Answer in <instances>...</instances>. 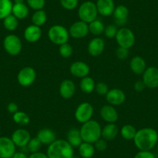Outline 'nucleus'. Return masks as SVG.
Instances as JSON below:
<instances>
[{
	"instance_id": "nucleus-48",
	"label": "nucleus",
	"mask_w": 158,
	"mask_h": 158,
	"mask_svg": "<svg viewBox=\"0 0 158 158\" xmlns=\"http://www.w3.org/2000/svg\"><path fill=\"white\" fill-rule=\"evenodd\" d=\"M14 3H24V0H13Z\"/></svg>"
},
{
	"instance_id": "nucleus-30",
	"label": "nucleus",
	"mask_w": 158,
	"mask_h": 158,
	"mask_svg": "<svg viewBox=\"0 0 158 158\" xmlns=\"http://www.w3.org/2000/svg\"><path fill=\"white\" fill-rule=\"evenodd\" d=\"M32 23L33 25H36L37 27H41L44 26L47 22L48 16H47L46 12L44 10H40L35 11L32 16Z\"/></svg>"
},
{
	"instance_id": "nucleus-40",
	"label": "nucleus",
	"mask_w": 158,
	"mask_h": 158,
	"mask_svg": "<svg viewBox=\"0 0 158 158\" xmlns=\"http://www.w3.org/2000/svg\"><path fill=\"white\" fill-rule=\"evenodd\" d=\"M95 90L98 95H106L108 93L109 89L107 84H106L104 82H98V84H95Z\"/></svg>"
},
{
	"instance_id": "nucleus-16",
	"label": "nucleus",
	"mask_w": 158,
	"mask_h": 158,
	"mask_svg": "<svg viewBox=\"0 0 158 158\" xmlns=\"http://www.w3.org/2000/svg\"><path fill=\"white\" fill-rule=\"evenodd\" d=\"M105 50V42L101 37L93 38L89 41L88 45V52L92 57H98Z\"/></svg>"
},
{
	"instance_id": "nucleus-2",
	"label": "nucleus",
	"mask_w": 158,
	"mask_h": 158,
	"mask_svg": "<svg viewBox=\"0 0 158 158\" xmlns=\"http://www.w3.org/2000/svg\"><path fill=\"white\" fill-rule=\"evenodd\" d=\"M48 158H71L74 156V147L65 139H56L48 146Z\"/></svg>"
},
{
	"instance_id": "nucleus-11",
	"label": "nucleus",
	"mask_w": 158,
	"mask_h": 158,
	"mask_svg": "<svg viewBox=\"0 0 158 158\" xmlns=\"http://www.w3.org/2000/svg\"><path fill=\"white\" fill-rule=\"evenodd\" d=\"M143 81L146 87L156 89L158 87V68L156 67L147 68L143 74Z\"/></svg>"
},
{
	"instance_id": "nucleus-14",
	"label": "nucleus",
	"mask_w": 158,
	"mask_h": 158,
	"mask_svg": "<svg viewBox=\"0 0 158 158\" xmlns=\"http://www.w3.org/2000/svg\"><path fill=\"white\" fill-rule=\"evenodd\" d=\"M106 101L112 106L122 105L126 100V95L123 90L119 89H112L109 90L106 95Z\"/></svg>"
},
{
	"instance_id": "nucleus-35",
	"label": "nucleus",
	"mask_w": 158,
	"mask_h": 158,
	"mask_svg": "<svg viewBox=\"0 0 158 158\" xmlns=\"http://www.w3.org/2000/svg\"><path fill=\"white\" fill-rule=\"evenodd\" d=\"M42 145L41 142L39 140L37 137L31 138L30 140L29 141L28 144H27V148L30 153H36V152H39L40 148H41Z\"/></svg>"
},
{
	"instance_id": "nucleus-21",
	"label": "nucleus",
	"mask_w": 158,
	"mask_h": 158,
	"mask_svg": "<svg viewBox=\"0 0 158 158\" xmlns=\"http://www.w3.org/2000/svg\"><path fill=\"white\" fill-rule=\"evenodd\" d=\"M113 16L117 26H123L126 24L129 16V9L124 5H118L115 8Z\"/></svg>"
},
{
	"instance_id": "nucleus-8",
	"label": "nucleus",
	"mask_w": 158,
	"mask_h": 158,
	"mask_svg": "<svg viewBox=\"0 0 158 158\" xmlns=\"http://www.w3.org/2000/svg\"><path fill=\"white\" fill-rule=\"evenodd\" d=\"M94 113V108L91 103L84 102L79 104L74 112L75 119L80 123L83 124L91 120Z\"/></svg>"
},
{
	"instance_id": "nucleus-7",
	"label": "nucleus",
	"mask_w": 158,
	"mask_h": 158,
	"mask_svg": "<svg viewBox=\"0 0 158 158\" xmlns=\"http://www.w3.org/2000/svg\"><path fill=\"white\" fill-rule=\"evenodd\" d=\"M3 48L7 54L17 56L22 51L23 44L20 38L15 34L7 35L3 40Z\"/></svg>"
},
{
	"instance_id": "nucleus-12",
	"label": "nucleus",
	"mask_w": 158,
	"mask_h": 158,
	"mask_svg": "<svg viewBox=\"0 0 158 158\" xmlns=\"http://www.w3.org/2000/svg\"><path fill=\"white\" fill-rule=\"evenodd\" d=\"M68 32H69L70 36L74 39L84 38L89 33V24L81 20L77 21L70 27Z\"/></svg>"
},
{
	"instance_id": "nucleus-10",
	"label": "nucleus",
	"mask_w": 158,
	"mask_h": 158,
	"mask_svg": "<svg viewBox=\"0 0 158 158\" xmlns=\"http://www.w3.org/2000/svg\"><path fill=\"white\" fill-rule=\"evenodd\" d=\"M16 145L11 138L7 136L0 137V158H12L16 153Z\"/></svg>"
},
{
	"instance_id": "nucleus-37",
	"label": "nucleus",
	"mask_w": 158,
	"mask_h": 158,
	"mask_svg": "<svg viewBox=\"0 0 158 158\" xmlns=\"http://www.w3.org/2000/svg\"><path fill=\"white\" fill-rule=\"evenodd\" d=\"M27 6L35 11L43 10L45 6V0H27Z\"/></svg>"
},
{
	"instance_id": "nucleus-39",
	"label": "nucleus",
	"mask_w": 158,
	"mask_h": 158,
	"mask_svg": "<svg viewBox=\"0 0 158 158\" xmlns=\"http://www.w3.org/2000/svg\"><path fill=\"white\" fill-rule=\"evenodd\" d=\"M117 32H118V28H117L116 25L111 24V25H109L106 27H105L104 33L106 37L108 38L112 39V38L115 37Z\"/></svg>"
},
{
	"instance_id": "nucleus-24",
	"label": "nucleus",
	"mask_w": 158,
	"mask_h": 158,
	"mask_svg": "<svg viewBox=\"0 0 158 158\" xmlns=\"http://www.w3.org/2000/svg\"><path fill=\"white\" fill-rule=\"evenodd\" d=\"M118 133V126L115 123H108L102 128V138L106 141L115 139Z\"/></svg>"
},
{
	"instance_id": "nucleus-17",
	"label": "nucleus",
	"mask_w": 158,
	"mask_h": 158,
	"mask_svg": "<svg viewBox=\"0 0 158 158\" xmlns=\"http://www.w3.org/2000/svg\"><path fill=\"white\" fill-rule=\"evenodd\" d=\"M100 115L108 123H115L118 118V114L114 106L111 105L103 106L100 109Z\"/></svg>"
},
{
	"instance_id": "nucleus-46",
	"label": "nucleus",
	"mask_w": 158,
	"mask_h": 158,
	"mask_svg": "<svg viewBox=\"0 0 158 158\" xmlns=\"http://www.w3.org/2000/svg\"><path fill=\"white\" fill-rule=\"evenodd\" d=\"M29 158H48L47 153H42V152H36V153H32L29 156Z\"/></svg>"
},
{
	"instance_id": "nucleus-20",
	"label": "nucleus",
	"mask_w": 158,
	"mask_h": 158,
	"mask_svg": "<svg viewBox=\"0 0 158 158\" xmlns=\"http://www.w3.org/2000/svg\"><path fill=\"white\" fill-rule=\"evenodd\" d=\"M95 4L98 13L102 16H109L113 14L115 8L113 0H97Z\"/></svg>"
},
{
	"instance_id": "nucleus-23",
	"label": "nucleus",
	"mask_w": 158,
	"mask_h": 158,
	"mask_svg": "<svg viewBox=\"0 0 158 158\" xmlns=\"http://www.w3.org/2000/svg\"><path fill=\"white\" fill-rule=\"evenodd\" d=\"M130 67L131 71L135 74H143L147 69V64L145 60L139 56L133 57L130 62Z\"/></svg>"
},
{
	"instance_id": "nucleus-41",
	"label": "nucleus",
	"mask_w": 158,
	"mask_h": 158,
	"mask_svg": "<svg viewBox=\"0 0 158 158\" xmlns=\"http://www.w3.org/2000/svg\"><path fill=\"white\" fill-rule=\"evenodd\" d=\"M94 147H95V150H98L99 152L105 151L108 147L107 141L101 137L94 143Z\"/></svg>"
},
{
	"instance_id": "nucleus-29",
	"label": "nucleus",
	"mask_w": 158,
	"mask_h": 158,
	"mask_svg": "<svg viewBox=\"0 0 158 158\" xmlns=\"http://www.w3.org/2000/svg\"><path fill=\"white\" fill-rule=\"evenodd\" d=\"M13 6L12 0H0V19L3 20L6 16L12 14Z\"/></svg>"
},
{
	"instance_id": "nucleus-4",
	"label": "nucleus",
	"mask_w": 158,
	"mask_h": 158,
	"mask_svg": "<svg viewBox=\"0 0 158 158\" xmlns=\"http://www.w3.org/2000/svg\"><path fill=\"white\" fill-rule=\"evenodd\" d=\"M98 13L96 4L91 1H86L81 4L77 11V15L80 18V20L88 24L97 19Z\"/></svg>"
},
{
	"instance_id": "nucleus-27",
	"label": "nucleus",
	"mask_w": 158,
	"mask_h": 158,
	"mask_svg": "<svg viewBox=\"0 0 158 158\" xmlns=\"http://www.w3.org/2000/svg\"><path fill=\"white\" fill-rule=\"evenodd\" d=\"M78 152L82 158H92L95 153V149L93 143L82 142L78 147Z\"/></svg>"
},
{
	"instance_id": "nucleus-3",
	"label": "nucleus",
	"mask_w": 158,
	"mask_h": 158,
	"mask_svg": "<svg viewBox=\"0 0 158 158\" xmlns=\"http://www.w3.org/2000/svg\"><path fill=\"white\" fill-rule=\"evenodd\" d=\"M80 133L83 142L95 143L102 137V127L97 121L91 119L82 124Z\"/></svg>"
},
{
	"instance_id": "nucleus-31",
	"label": "nucleus",
	"mask_w": 158,
	"mask_h": 158,
	"mask_svg": "<svg viewBox=\"0 0 158 158\" xmlns=\"http://www.w3.org/2000/svg\"><path fill=\"white\" fill-rule=\"evenodd\" d=\"M89 33L95 36H100L104 33L105 26L103 23L100 19H95L94 21L89 23Z\"/></svg>"
},
{
	"instance_id": "nucleus-34",
	"label": "nucleus",
	"mask_w": 158,
	"mask_h": 158,
	"mask_svg": "<svg viewBox=\"0 0 158 158\" xmlns=\"http://www.w3.org/2000/svg\"><path fill=\"white\" fill-rule=\"evenodd\" d=\"M3 26L9 31H14L19 26V19L13 14H10L3 19Z\"/></svg>"
},
{
	"instance_id": "nucleus-5",
	"label": "nucleus",
	"mask_w": 158,
	"mask_h": 158,
	"mask_svg": "<svg viewBox=\"0 0 158 158\" xmlns=\"http://www.w3.org/2000/svg\"><path fill=\"white\" fill-rule=\"evenodd\" d=\"M48 37L54 44L61 45L68 43L69 40V32L61 25H54L48 30Z\"/></svg>"
},
{
	"instance_id": "nucleus-36",
	"label": "nucleus",
	"mask_w": 158,
	"mask_h": 158,
	"mask_svg": "<svg viewBox=\"0 0 158 158\" xmlns=\"http://www.w3.org/2000/svg\"><path fill=\"white\" fill-rule=\"evenodd\" d=\"M73 51H73L72 46L68 43L60 45V48H59V54L64 58H68L71 57L73 54Z\"/></svg>"
},
{
	"instance_id": "nucleus-38",
	"label": "nucleus",
	"mask_w": 158,
	"mask_h": 158,
	"mask_svg": "<svg viewBox=\"0 0 158 158\" xmlns=\"http://www.w3.org/2000/svg\"><path fill=\"white\" fill-rule=\"evenodd\" d=\"M60 5L67 10H73L77 8L78 0H60Z\"/></svg>"
},
{
	"instance_id": "nucleus-6",
	"label": "nucleus",
	"mask_w": 158,
	"mask_h": 158,
	"mask_svg": "<svg viewBox=\"0 0 158 158\" xmlns=\"http://www.w3.org/2000/svg\"><path fill=\"white\" fill-rule=\"evenodd\" d=\"M115 38L118 47L127 48V49L131 48L136 41L134 33L130 29L127 28V27H122L118 29Z\"/></svg>"
},
{
	"instance_id": "nucleus-32",
	"label": "nucleus",
	"mask_w": 158,
	"mask_h": 158,
	"mask_svg": "<svg viewBox=\"0 0 158 158\" xmlns=\"http://www.w3.org/2000/svg\"><path fill=\"white\" fill-rule=\"evenodd\" d=\"M136 132H137V130H136V127H133V125L127 124L121 128L120 134L124 139H127V140H132L133 139V140Z\"/></svg>"
},
{
	"instance_id": "nucleus-43",
	"label": "nucleus",
	"mask_w": 158,
	"mask_h": 158,
	"mask_svg": "<svg viewBox=\"0 0 158 158\" xmlns=\"http://www.w3.org/2000/svg\"><path fill=\"white\" fill-rule=\"evenodd\" d=\"M133 158H156L155 155L151 151H144L139 150L138 153L135 154Z\"/></svg>"
},
{
	"instance_id": "nucleus-19",
	"label": "nucleus",
	"mask_w": 158,
	"mask_h": 158,
	"mask_svg": "<svg viewBox=\"0 0 158 158\" xmlns=\"http://www.w3.org/2000/svg\"><path fill=\"white\" fill-rule=\"evenodd\" d=\"M23 36L29 43H36L41 38L42 30L40 27L32 24L25 29Z\"/></svg>"
},
{
	"instance_id": "nucleus-18",
	"label": "nucleus",
	"mask_w": 158,
	"mask_h": 158,
	"mask_svg": "<svg viewBox=\"0 0 158 158\" xmlns=\"http://www.w3.org/2000/svg\"><path fill=\"white\" fill-rule=\"evenodd\" d=\"M75 84L70 79H65L60 83L59 92L60 96L64 99H69L72 98L75 94Z\"/></svg>"
},
{
	"instance_id": "nucleus-49",
	"label": "nucleus",
	"mask_w": 158,
	"mask_h": 158,
	"mask_svg": "<svg viewBox=\"0 0 158 158\" xmlns=\"http://www.w3.org/2000/svg\"><path fill=\"white\" fill-rule=\"evenodd\" d=\"M156 148H157V151H158V142L157 143H156Z\"/></svg>"
},
{
	"instance_id": "nucleus-47",
	"label": "nucleus",
	"mask_w": 158,
	"mask_h": 158,
	"mask_svg": "<svg viewBox=\"0 0 158 158\" xmlns=\"http://www.w3.org/2000/svg\"><path fill=\"white\" fill-rule=\"evenodd\" d=\"M12 158H29V156L23 152H16Z\"/></svg>"
},
{
	"instance_id": "nucleus-44",
	"label": "nucleus",
	"mask_w": 158,
	"mask_h": 158,
	"mask_svg": "<svg viewBox=\"0 0 158 158\" xmlns=\"http://www.w3.org/2000/svg\"><path fill=\"white\" fill-rule=\"evenodd\" d=\"M146 88L145 84L144 82L142 81H137L135 82L134 84V89L136 92H141L144 90V89Z\"/></svg>"
},
{
	"instance_id": "nucleus-42",
	"label": "nucleus",
	"mask_w": 158,
	"mask_h": 158,
	"mask_svg": "<svg viewBox=\"0 0 158 158\" xmlns=\"http://www.w3.org/2000/svg\"><path fill=\"white\" fill-rule=\"evenodd\" d=\"M115 54H116V57L120 60H125L126 58H127V57L129 56V49L127 48H121V47H118L117 48L116 51H115Z\"/></svg>"
},
{
	"instance_id": "nucleus-45",
	"label": "nucleus",
	"mask_w": 158,
	"mask_h": 158,
	"mask_svg": "<svg viewBox=\"0 0 158 158\" xmlns=\"http://www.w3.org/2000/svg\"><path fill=\"white\" fill-rule=\"evenodd\" d=\"M7 110L10 113H12L13 115V114L19 111V107L15 102H10L7 106Z\"/></svg>"
},
{
	"instance_id": "nucleus-15",
	"label": "nucleus",
	"mask_w": 158,
	"mask_h": 158,
	"mask_svg": "<svg viewBox=\"0 0 158 158\" xmlns=\"http://www.w3.org/2000/svg\"><path fill=\"white\" fill-rule=\"evenodd\" d=\"M90 68L89 65L83 61H75L70 66V73L76 77H83L89 76Z\"/></svg>"
},
{
	"instance_id": "nucleus-25",
	"label": "nucleus",
	"mask_w": 158,
	"mask_h": 158,
	"mask_svg": "<svg viewBox=\"0 0 158 158\" xmlns=\"http://www.w3.org/2000/svg\"><path fill=\"white\" fill-rule=\"evenodd\" d=\"M66 140L71 144V147H78L83 142L80 130L77 128H71L67 133Z\"/></svg>"
},
{
	"instance_id": "nucleus-22",
	"label": "nucleus",
	"mask_w": 158,
	"mask_h": 158,
	"mask_svg": "<svg viewBox=\"0 0 158 158\" xmlns=\"http://www.w3.org/2000/svg\"><path fill=\"white\" fill-rule=\"evenodd\" d=\"M36 137L41 142L43 145H51L57 139L56 133L52 130L48 128H44L39 130Z\"/></svg>"
},
{
	"instance_id": "nucleus-50",
	"label": "nucleus",
	"mask_w": 158,
	"mask_h": 158,
	"mask_svg": "<svg viewBox=\"0 0 158 158\" xmlns=\"http://www.w3.org/2000/svg\"><path fill=\"white\" fill-rule=\"evenodd\" d=\"M71 158H77V157H75V156H72V157Z\"/></svg>"
},
{
	"instance_id": "nucleus-1",
	"label": "nucleus",
	"mask_w": 158,
	"mask_h": 158,
	"mask_svg": "<svg viewBox=\"0 0 158 158\" xmlns=\"http://www.w3.org/2000/svg\"><path fill=\"white\" fill-rule=\"evenodd\" d=\"M133 142L139 150L150 151L157 143L158 133L153 128H143L136 132Z\"/></svg>"
},
{
	"instance_id": "nucleus-13",
	"label": "nucleus",
	"mask_w": 158,
	"mask_h": 158,
	"mask_svg": "<svg viewBox=\"0 0 158 158\" xmlns=\"http://www.w3.org/2000/svg\"><path fill=\"white\" fill-rule=\"evenodd\" d=\"M11 139L16 147H25L31 139V136L28 130L25 129H18L13 132Z\"/></svg>"
},
{
	"instance_id": "nucleus-9",
	"label": "nucleus",
	"mask_w": 158,
	"mask_h": 158,
	"mask_svg": "<svg viewBox=\"0 0 158 158\" xmlns=\"http://www.w3.org/2000/svg\"><path fill=\"white\" fill-rule=\"evenodd\" d=\"M36 78V71L32 67H24L17 74L18 83L23 87H29L34 83Z\"/></svg>"
},
{
	"instance_id": "nucleus-28",
	"label": "nucleus",
	"mask_w": 158,
	"mask_h": 158,
	"mask_svg": "<svg viewBox=\"0 0 158 158\" xmlns=\"http://www.w3.org/2000/svg\"><path fill=\"white\" fill-rule=\"evenodd\" d=\"M95 88V83L92 77L86 76L81 78L80 81V89L81 92L85 94H91Z\"/></svg>"
},
{
	"instance_id": "nucleus-26",
	"label": "nucleus",
	"mask_w": 158,
	"mask_h": 158,
	"mask_svg": "<svg viewBox=\"0 0 158 158\" xmlns=\"http://www.w3.org/2000/svg\"><path fill=\"white\" fill-rule=\"evenodd\" d=\"M12 14L18 19H26L29 15V6L25 3H14L12 10Z\"/></svg>"
},
{
	"instance_id": "nucleus-33",
	"label": "nucleus",
	"mask_w": 158,
	"mask_h": 158,
	"mask_svg": "<svg viewBox=\"0 0 158 158\" xmlns=\"http://www.w3.org/2000/svg\"><path fill=\"white\" fill-rule=\"evenodd\" d=\"M13 119L16 124L21 126H27L30 122V118L28 114L23 111H18L13 114Z\"/></svg>"
}]
</instances>
